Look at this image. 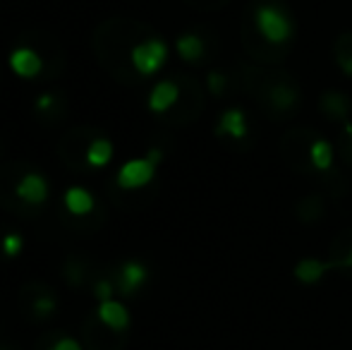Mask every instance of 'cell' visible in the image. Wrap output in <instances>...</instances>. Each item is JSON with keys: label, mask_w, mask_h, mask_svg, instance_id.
Here are the masks:
<instances>
[{"label": "cell", "mask_w": 352, "mask_h": 350, "mask_svg": "<svg viewBox=\"0 0 352 350\" xmlns=\"http://www.w3.org/2000/svg\"><path fill=\"white\" fill-rule=\"evenodd\" d=\"M63 204H65V209L70 211L72 216H87L94 211V197L89 190H84V187L74 185V187H67L65 190V197H63Z\"/></svg>", "instance_id": "12"}, {"label": "cell", "mask_w": 352, "mask_h": 350, "mask_svg": "<svg viewBox=\"0 0 352 350\" xmlns=\"http://www.w3.org/2000/svg\"><path fill=\"white\" fill-rule=\"evenodd\" d=\"M333 269H338V262H336V259L321 262V259H316V257H307V259H300V262L295 264V271H292V274H295V278L300 281V283L314 285Z\"/></svg>", "instance_id": "8"}, {"label": "cell", "mask_w": 352, "mask_h": 350, "mask_svg": "<svg viewBox=\"0 0 352 350\" xmlns=\"http://www.w3.org/2000/svg\"><path fill=\"white\" fill-rule=\"evenodd\" d=\"M22 248H24V240H22V235H19V233H8L3 240H0V250H3V254H5V257H10V259L19 257Z\"/></svg>", "instance_id": "18"}, {"label": "cell", "mask_w": 352, "mask_h": 350, "mask_svg": "<svg viewBox=\"0 0 352 350\" xmlns=\"http://www.w3.org/2000/svg\"><path fill=\"white\" fill-rule=\"evenodd\" d=\"M113 154H116L113 142L106 140V137H96V140L87 146V164L91 166V168H106L113 161Z\"/></svg>", "instance_id": "15"}, {"label": "cell", "mask_w": 352, "mask_h": 350, "mask_svg": "<svg viewBox=\"0 0 352 350\" xmlns=\"http://www.w3.org/2000/svg\"><path fill=\"white\" fill-rule=\"evenodd\" d=\"M96 298L98 300L113 298V283H111V281H101V283L96 285Z\"/></svg>", "instance_id": "21"}, {"label": "cell", "mask_w": 352, "mask_h": 350, "mask_svg": "<svg viewBox=\"0 0 352 350\" xmlns=\"http://www.w3.org/2000/svg\"><path fill=\"white\" fill-rule=\"evenodd\" d=\"M226 85H228V80H226V75H223V72H211V75H209V91L211 94L221 96V94L226 91Z\"/></svg>", "instance_id": "19"}, {"label": "cell", "mask_w": 352, "mask_h": 350, "mask_svg": "<svg viewBox=\"0 0 352 350\" xmlns=\"http://www.w3.org/2000/svg\"><path fill=\"white\" fill-rule=\"evenodd\" d=\"M53 94H43V96H38V101H36V108L38 111H48V108H53Z\"/></svg>", "instance_id": "23"}, {"label": "cell", "mask_w": 352, "mask_h": 350, "mask_svg": "<svg viewBox=\"0 0 352 350\" xmlns=\"http://www.w3.org/2000/svg\"><path fill=\"white\" fill-rule=\"evenodd\" d=\"M247 132H250V127H247V118L240 108H228L216 127L218 137H232V140H245Z\"/></svg>", "instance_id": "11"}, {"label": "cell", "mask_w": 352, "mask_h": 350, "mask_svg": "<svg viewBox=\"0 0 352 350\" xmlns=\"http://www.w3.org/2000/svg\"><path fill=\"white\" fill-rule=\"evenodd\" d=\"M96 317L103 327H108L111 331H125L130 327V312L127 307L116 298H108V300H101L96 309Z\"/></svg>", "instance_id": "7"}, {"label": "cell", "mask_w": 352, "mask_h": 350, "mask_svg": "<svg viewBox=\"0 0 352 350\" xmlns=\"http://www.w3.org/2000/svg\"><path fill=\"white\" fill-rule=\"evenodd\" d=\"M295 39V19L283 0H252L245 10V46L254 56L285 53ZM276 58V56H274Z\"/></svg>", "instance_id": "1"}, {"label": "cell", "mask_w": 352, "mask_h": 350, "mask_svg": "<svg viewBox=\"0 0 352 350\" xmlns=\"http://www.w3.org/2000/svg\"><path fill=\"white\" fill-rule=\"evenodd\" d=\"M309 161L316 171H331V166H333V144L329 140H324V137L314 140L309 146Z\"/></svg>", "instance_id": "16"}, {"label": "cell", "mask_w": 352, "mask_h": 350, "mask_svg": "<svg viewBox=\"0 0 352 350\" xmlns=\"http://www.w3.org/2000/svg\"><path fill=\"white\" fill-rule=\"evenodd\" d=\"M177 48V56L182 58L185 63H199L201 58L206 56V43L199 34L190 32V34H182L180 39L175 41Z\"/></svg>", "instance_id": "13"}, {"label": "cell", "mask_w": 352, "mask_h": 350, "mask_svg": "<svg viewBox=\"0 0 352 350\" xmlns=\"http://www.w3.org/2000/svg\"><path fill=\"white\" fill-rule=\"evenodd\" d=\"M10 70L14 72L17 77H22V80H34V77L41 75L43 70V61L41 56H38L34 48L29 46H19L14 48L12 53H10Z\"/></svg>", "instance_id": "4"}, {"label": "cell", "mask_w": 352, "mask_h": 350, "mask_svg": "<svg viewBox=\"0 0 352 350\" xmlns=\"http://www.w3.org/2000/svg\"><path fill=\"white\" fill-rule=\"evenodd\" d=\"M148 281V271L146 266L140 262H125L120 266V274H118V288L122 295H135L137 290L144 288V283Z\"/></svg>", "instance_id": "9"}, {"label": "cell", "mask_w": 352, "mask_h": 350, "mask_svg": "<svg viewBox=\"0 0 352 350\" xmlns=\"http://www.w3.org/2000/svg\"><path fill=\"white\" fill-rule=\"evenodd\" d=\"M17 197L24 201V204H43L48 199V180L41 173H27L19 177L17 187H14Z\"/></svg>", "instance_id": "6"}, {"label": "cell", "mask_w": 352, "mask_h": 350, "mask_svg": "<svg viewBox=\"0 0 352 350\" xmlns=\"http://www.w3.org/2000/svg\"><path fill=\"white\" fill-rule=\"evenodd\" d=\"M163 154L158 149H151L144 159H130L118 168L116 182L120 190H142L156 177V168L161 164Z\"/></svg>", "instance_id": "2"}, {"label": "cell", "mask_w": 352, "mask_h": 350, "mask_svg": "<svg viewBox=\"0 0 352 350\" xmlns=\"http://www.w3.org/2000/svg\"><path fill=\"white\" fill-rule=\"evenodd\" d=\"M180 98V87L170 80L158 82L148 94V111L151 113H168Z\"/></svg>", "instance_id": "10"}, {"label": "cell", "mask_w": 352, "mask_h": 350, "mask_svg": "<svg viewBox=\"0 0 352 350\" xmlns=\"http://www.w3.org/2000/svg\"><path fill=\"white\" fill-rule=\"evenodd\" d=\"M336 63L343 70V75L352 77V34H340L338 41H336Z\"/></svg>", "instance_id": "17"}, {"label": "cell", "mask_w": 352, "mask_h": 350, "mask_svg": "<svg viewBox=\"0 0 352 350\" xmlns=\"http://www.w3.org/2000/svg\"><path fill=\"white\" fill-rule=\"evenodd\" d=\"M36 309H38L41 314L53 312V309H56V300H53V298H41V300H36Z\"/></svg>", "instance_id": "22"}, {"label": "cell", "mask_w": 352, "mask_h": 350, "mask_svg": "<svg viewBox=\"0 0 352 350\" xmlns=\"http://www.w3.org/2000/svg\"><path fill=\"white\" fill-rule=\"evenodd\" d=\"M336 262H338V269H352V248L343 254V257L336 259Z\"/></svg>", "instance_id": "24"}, {"label": "cell", "mask_w": 352, "mask_h": 350, "mask_svg": "<svg viewBox=\"0 0 352 350\" xmlns=\"http://www.w3.org/2000/svg\"><path fill=\"white\" fill-rule=\"evenodd\" d=\"M132 67H135L140 75L151 77L166 65L168 61V46L163 39H146V41L137 43L130 53Z\"/></svg>", "instance_id": "3"}, {"label": "cell", "mask_w": 352, "mask_h": 350, "mask_svg": "<svg viewBox=\"0 0 352 350\" xmlns=\"http://www.w3.org/2000/svg\"><path fill=\"white\" fill-rule=\"evenodd\" d=\"M51 350H84V348L79 346V341H74V338H60V341L53 343Z\"/></svg>", "instance_id": "20"}, {"label": "cell", "mask_w": 352, "mask_h": 350, "mask_svg": "<svg viewBox=\"0 0 352 350\" xmlns=\"http://www.w3.org/2000/svg\"><path fill=\"white\" fill-rule=\"evenodd\" d=\"M319 106H321V111H324L326 116L336 118V120H345V118H348V113L352 111V101L340 91H326L324 96H321Z\"/></svg>", "instance_id": "14"}, {"label": "cell", "mask_w": 352, "mask_h": 350, "mask_svg": "<svg viewBox=\"0 0 352 350\" xmlns=\"http://www.w3.org/2000/svg\"><path fill=\"white\" fill-rule=\"evenodd\" d=\"M264 91H266L264 101L271 103L276 111H290V108H295L297 101H300V91H297V87L287 80L266 82Z\"/></svg>", "instance_id": "5"}]
</instances>
